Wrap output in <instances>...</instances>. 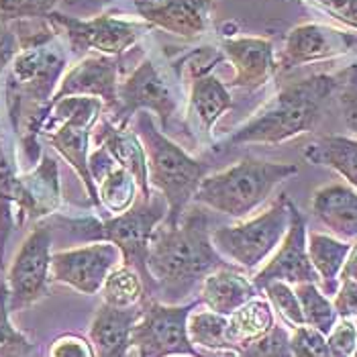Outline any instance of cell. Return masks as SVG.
Here are the masks:
<instances>
[{"mask_svg": "<svg viewBox=\"0 0 357 357\" xmlns=\"http://www.w3.org/2000/svg\"><path fill=\"white\" fill-rule=\"evenodd\" d=\"M211 217L196 204L186 208L176 227L162 222L149 241L147 270L153 280V301L188 303L202 280L231 266L213 245Z\"/></svg>", "mask_w": 357, "mask_h": 357, "instance_id": "obj_1", "label": "cell"}, {"mask_svg": "<svg viewBox=\"0 0 357 357\" xmlns=\"http://www.w3.org/2000/svg\"><path fill=\"white\" fill-rule=\"evenodd\" d=\"M66 66L68 52L47 21L21 37V50L10 61L6 84L8 114L31 162L39 158L37 135L50 116L55 86L61 82Z\"/></svg>", "mask_w": 357, "mask_h": 357, "instance_id": "obj_2", "label": "cell"}, {"mask_svg": "<svg viewBox=\"0 0 357 357\" xmlns=\"http://www.w3.org/2000/svg\"><path fill=\"white\" fill-rule=\"evenodd\" d=\"M343 74H317L298 82L284 86L274 98L241 125L219 149H231L237 145H278L284 141L304 135L317 127L329 98L341 88Z\"/></svg>", "mask_w": 357, "mask_h": 357, "instance_id": "obj_3", "label": "cell"}, {"mask_svg": "<svg viewBox=\"0 0 357 357\" xmlns=\"http://www.w3.org/2000/svg\"><path fill=\"white\" fill-rule=\"evenodd\" d=\"M135 133L147 155L149 184H153L167 202L164 222L176 227L192 204L200 182L208 176V165L190 158L174 139L158 129L147 110L135 114Z\"/></svg>", "mask_w": 357, "mask_h": 357, "instance_id": "obj_4", "label": "cell"}, {"mask_svg": "<svg viewBox=\"0 0 357 357\" xmlns=\"http://www.w3.org/2000/svg\"><path fill=\"white\" fill-rule=\"evenodd\" d=\"M167 217L165 198L151 196L149 200L135 202L129 211L121 215H110L109 219H59L66 231L80 241H109L116 245L123 264L137 270L143 284L147 301L153 298V280L147 270V251L153 231Z\"/></svg>", "mask_w": 357, "mask_h": 357, "instance_id": "obj_5", "label": "cell"}, {"mask_svg": "<svg viewBox=\"0 0 357 357\" xmlns=\"http://www.w3.org/2000/svg\"><path fill=\"white\" fill-rule=\"evenodd\" d=\"M296 174V164L245 158L219 174L206 176L194 194L192 202L233 219H248L282 182Z\"/></svg>", "mask_w": 357, "mask_h": 357, "instance_id": "obj_6", "label": "cell"}, {"mask_svg": "<svg viewBox=\"0 0 357 357\" xmlns=\"http://www.w3.org/2000/svg\"><path fill=\"white\" fill-rule=\"evenodd\" d=\"M102 110L105 102L100 98L68 96L52 105L50 116L41 127V133L52 143V147L59 151L80 176L92 206H100V200L90 174L88 158L92 147V131L100 121Z\"/></svg>", "mask_w": 357, "mask_h": 357, "instance_id": "obj_7", "label": "cell"}, {"mask_svg": "<svg viewBox=\"0 0 357 357\" xmlns=\"http://www.w3.org/2000/svg\"><path fill=\"white\" fill-rule=\"evenodd\" d=\"M290 198L282 194L280 200L253 219L237 225L217 227L211 233L213 245L235 268L257 270L264 266L282 243L290 225Z\"/></svg>", "mask_w": 357, "mask_h": 357, "instance_id": "obj_8", "label": "cell"}, {"mask_svg": "<svg viewBox=\"0 0 357 357\" xmlns=\"http://www.w3.org/2000/svg\"><path fill=\"white\" fill-rule=\"evenodd\" d=\"M143 312L133 327L131 347L137 357H206L198 351L188 337V317L200 306V298L190 303L165 304L143 301Z\"/></svg>", "mask_w": 357, "mask_h": 357, "instance_id": "obj_9", "label": "cell"}, {"mask_svg": "<svg viewBox=\"0 0 357 357\" xmlns=\"http://www.w3.org/2000/svg\"><path fill=\"white\" fill-rule=\"evenodd\" d=\"M141 110L158 114L162 131H169L178 110V96L172 84L151 59H143L123 82H119V107L110 121L119 127H129L131 119Z\"/></svg>", "mask_w": 357, "mask_h": 357, "instance_id": "obj_10", "label": "cell"}, {"mask_svg": "<svg viewBox=\"0 0 357 357\" xmlns=\"http://www.w3.org/2000/svg\"><path fill=\"white\" fill-rule=\"evenodd\" d=\"M52 227L37 225L15 255L8 270V308L23 310L47 294L52 280Z\"/></svg>", "mask_w": 357, "mask_h": 357, "instance_id": "obj_11", "label": "cell"}, {"mask_svg": "<svg viewBox=\"0 0 357 357\" xmlns=\"http://www.w3.org/2000/svg\"><path fill=\"white\" fill-rule=\"evenodd\" d=\"M45 21L57 35L66 37L70 50L76 55L94 50L96 54L121 57L139 41V27L135 23L109 13L84 21L54 10L45 17Z\"/></svg>", "mask_w": 357, "mask_h": 357, "instance_id": "obj_12", "label": "cell"}, {"mask_svg": "<svg viewBox=\"0 0 357 357\" xmlns=\"http://www.w3.org/2000/svg\"><path fill=\"white\" fill-rule=\"evenodd\" d=\"M123 261L116 245L92 241L82 248L52 253V280L66 284L80 294H98L109 272Z\"/></svg>", "mask_w": 357, "mask_h": 357, "instance_id": "obj_13", "label": "cell"}, {"mask_svg": "<svg viewBox=\"0 0 357 357\" xmlns=\"http://www.w3.org/2000/svg\"><path fill=\"white\" fill-rule=\"evenodd\" d=\"M255 288L261 292V288L270 282H286L290 286L296 284H319V275L314 272L310 257H308V229L306 219L298 211L294 202H290V225L288 231L278 245L274 255L257 270V274L251 278Z\"/></svg>", "mask_w": 357, "mask_h": 357, "instance_id": "obj_14", "label": "cell"}, {"mask_svg": "<svg viewBox=\"0 0 357 357\" xmlns=\"http://www.w3.org/2000/svg\"><path fill=\"white\" fill-rule=\"evenodd\" d=\"M356 50V33L321 23H304L288 33L284 50L278 59V70L288 72L306 63L343 57Z\"/></svg>", "mask_w": 357, "mask_h": 357, "instance_id": "obj_15", "label": "cell"}, {"mask_svg": "<svg viewBox=\"0 0 357 357\" xmlns=\"http://www.w3.org/2000/svg\"><path fill=\"white\" fill-rule=\"evenodd\" d=\"M119 68L121 57L90 54L66 72L55 90L52 105L68 96H94L105 102L110 114L119 107Z\"/></svg>", "mask_w": 357, "mask_h": 357, "instance_id": "obj_16", "label": "cell"}, {"mask_svg": "<svg viewBox=\"0 0 357 357\" xmlns=\"http://www.w3.org/2000/svg\"><path fill=\"white\" fill-rule=\"evenodd\" d=\"M220 50L231 61L235 76L229 86L257 90L270 82L278 72L274 45L264 37H225Z\"/></svg>", "mask_w": 357, "mask_h": 357, "instance_id": "obj_17", "label": "cell"}, {"mask_svg": "<svg viewBox=\"0 0 357 357\" xmlns=\"http://www.w3.org/2000/svg\"><path fill=\"white\" fill-rule=\"evenodd\" d=\"M137 15L167 33L196 39L211 21L213 0H133Z\"/></svg>", "mask_w": 357, "mask_h": 357, "instance_id": "obj_18", "label": "cell"}, {"mask_svg": "<svg viewBox=\"0 0 357 357\" xmlns=\"http://www.w3.org/2000/svg\"><path fill=\"white\" fill-rule=\"evenodd\" d=\"M92 143L102 145L109 155L131 176L135 178L139 192L143 200L151 198V184H149V172H147V155L143 149V143L137 137V133L129 127H119L110 121L109 116L100 119L92 131Z\"/></svg>", "mask_w": 357, "mask_h": 357, "instance_id": "obj_19", "label": "cell"}, {"mask_svg": "<svg viewBox=\"0 0 357 357\" xmlns=\"http://www.w3.org/2000/svg\"><path fill=\"white\" fill-rule=\"evenodd\" d=\"M88 165L96 184L98 200L109 215H121L137 202L139 186L135 178L131 172L116 164L102 145H94V149H90Z\"/></svg>", "mask_w": 357, "mask_h": 357, "instance_id": "obj_20", "label": "cell"}, {"mask_svg": "<svg viewBox=\"0 0 357 357\" xmlns=\"http://www.w3.org/2000/svg\"><path fill=\"white\" fill-rule=\"evenodd\" d=\"M143 312V304L114 308L100 304L90 323V343L96 357H129L133 327Z\"/></svg>", "mask_w": 357, "mask_h": 357, "instance_id": "obj_21", "label": "cell"}, {"mask_svg": "<svg viewBox=\"0 0 357 357\" xmlns=\"http://www.w3.org/2000/svg\"><path fill=\"white\" fill-rule=\"evenodd\" d=\"M257 294L259 290L255 288L253 280L239 272V268L235 266H225L215 270L202 280L198 288L200 303L208 310H215L225 317H231L237 308H241Z\"/></svg>", "mask_w": 357, "mask_h": 357, "instance_id": "obj_22", "label": "cell"}, {"mask_svg": "<svg viewBox=\"0 0 357 357\" xmlns=\"http://www.w3.org/2000/svg\"><path fill=\"white\" fill-rule=\"evenodd\" d=\"M310 211L337 239H357V190L347 184H329L312 194Z\"/></svg>", "mask_w": 357, "mask_h": 357, "instance_id": "obj_23", "label": "cell"}, {"mask_svg": "<svg viewBox=\"0 0 357 357\" xmlns=\"http://www.w3.org/2000/svg\"><path fill=\"white\" fill-rule=\"evenodd\" d=\"M21 222L31 219H41L61 202L59 192V172L57 164L50 155H43L37 167L21 178Z\"/></svg>", "mask_w": 357, "mask_h": 357, "instance_id": "obj_24", "label": "cell"}, {"mask_svg": "<svg viewBox=\"0 0 357 357\" xmlns=\"http://www.w3.org/2000/svg\"><path fill=\"white\" fill-rule=\"evenodd\" d=\"M351 243L327 233H308V257L319 275V286L327 296H335L341 270L349 255Z\"/></svg>", "mask_w": 357, "mask_h": 357, "instance_id": "obj_25", "label": "cell"}, {"mask_svg": "<svg viewBox=\"0 0 357 357\" xmlns=\"http://www.w3.org/2000/svg\"><path fill=\"white\" fill-rule=\"evenodd\" d=\"M190 112L198 119L206 135H213V129L220 116L233 107L227 84H222L211 72L196 74L190 86Z\"/></svg>", "mask_w": 357, "mask_h": 357, "instance_id": "obj_26", "label": "cell"}, {"mask_svg": "<svg viewBox=\"0 0 357 357\" xmlns=\"http://www.w3.org/2000/svg\"><path fill=\"white\" fill-rule=\"evenodd\" d=\"M304 160L331 167L347 182V186L357 190V139L343 135L317 139L304 149Z\"/></svg>", "mask_w": 357, "mask_h": 357, "instance_id": "obj_27", "label": "cell"}, {"mask_svg": "<svg viewBox=\"0 0 357 357\" xmlns=\"http://www.w3.org/2000/svg\"><path fill=\"white\" fill-rule=\"evenodd\" d=\"M275 325V312L266 296L257 294L229 317V339L235 345V356Z\"/></svg>", "mask_w": 357, "mask_h": 357, "instance_id": "obj_28", "label": "cell"}, {"mask_svg": "<svg viewBox=\"0 0 357 357\" xmlns=\"http://www.w3.org/2000/svg\"><path fill=\"white\" fill-rule=\"evenodd\" d=\"M188 337L196 349H206L213 354H233L235 345L229 339V317L215 310L194 308L188 317Z\"/></svg>", "mask_w": 357, "mask_h": 357, "instance_id": "obj_29", "label": "cell"}, {"mask_svg": "<svg viewBox=\"0 0 357 357\" xmlns=\"http://www.w3.org/2000/svg\"><path fill=\"white\" fill-rule=\"evenodd\" d=\"M100 294H102V303L114 308H131L147 301L145 284L141 275L137 274V270H133L123 261L110 270L100 288Z\"/></svg>", "mask_w": 357, "mask_h": 357, "instance_id": "obj_30", "label": "cell"}, {"mask_svg": "<svg viewBox=\"0 0 357 357\" xmlns=\"http://www.w3.org/2000/svg\"><path fill=\"white\" fill-rule=\"evenodd\" d=\"M294 290L303 306L304 323L327 337L339 321V314L333 306V298L321 290L319 284H312V282L296 284Z\"/></svg>", "mask_w": 357, "mask_h": 357, "instance_id": "obj_31", "label": "cell"}, {"mask_svg": "<svg viewBox=\"0 0 357 357\" xmlns=\"http://www.w3.org/2000/svg\"><path fill=\"white\" fill-rule=\"evenodd\" d=\"M17 215H19V176H15L0 147V264H2L4 243L13 227H17Z\"/></svg>", "mask_w": 357, "mask_h": 357, "instance_id": "obj_32", "label": "cell"}, {"mask_svg": "<svg viewBox=\"0 0 357 357\" xmlns=\"http://www.w3.org/2000/svg\"><path fill=\"white\" fill-rule=\"evenodd\" d=\"M264 296L268 298V303L272 304L274 312H278L284 321V325H288L290 329L303 327L304 314L301 301L296 296L294 286L286 284V282H270L261 288Z\"/></svg>", "mask_w": 357, "mask_h": 357, "instance_id": "obj_33", "label": "cell"}, {"mask_svg": "<svg viewBox=\"0 0 357 357\" xmlns=\"http://www.w3.org/2000/svg\"><path fill=\"white\" fill-rule=\"evenodd\" d=\"M35 345L13 327L8 308V288L0 282V357H27Z\"/></svg>", "mask_w": 357, "mask_h": 357, "instance_id": "obj_34", "label": "cell"}, {"mask_svg": "<svg viewBox=\"0 0 357 357\" xmlns=\"http://www.w3.org/2000/svg\"><path fill=\"white\" fill-rule=\"evenodd\" d=\"M235 357H294L290 345V331L275 323L264 337L245 345Z\"/></svg>", "mask_w": 357, "mask_h": 357, "instance_id": "obj_35", "label": "cell"}, {"mask_svg": "<svg viewBox=\"0 0 357 357\" xmlns=\"http://www.w3.org/2000/svg\"><path fill=\"white\" fill-rule=\"evenodd\" d=\"M59 0H0V21L6 25L10 21L45 19L54 13Z\"/></svg>", "mask_w": 357, "mask_h": 357, "instance_id": "obj_36", "label": "cell"}, {"mask_svg": "<svg viewBox=\"0 0 357 357\" xmlns=\"http://www.w3.org/2000/svg\"><path fill=\"white\" fill-rule=\"evenodd\" d=\"M290 345L294 357H333L327 337L308 325L290 331Z\"/></svg>", "mask_w": 357, "mask_h": 357, "instance_id": "obj_37", "label": "cell"}, {"mask_svg": "<svg viewBox=\"0 0 357 357\" xmlns=\"http://www.w3.org/2000/svg\"><path fill=\"white\" fill-rule=\"evenodd\" d=\"M327 345L333 357H356L357 331L354 319H339L327 335Z\"/></svg>", "mask_w": 357, "mask_h": 357, "instance_id": "obj_38", "label": "cell"}, {"mask_svg": "<svg viewBox=\"0 0 357 357\" xmlns=\"http://www.w3.org/2000/svg\"><path fill=\"white\" fill-rule=\"evenodd\" d=\"M339 107L345 127L357 137V78L354 68L345 72V80L339 88Z\"/></svg>", "mask_w": 357, "mask_h": 357, "instance_id": "obj_39", "label": "cell"}, {"mask_svg": "<svg viewBox=\"0 0 357 357\" xmlns=\"http://www.w3.org/2000/svg\"><path fill=\"white\" fill-rule=\"evenodd\" d=\"M341 25L357 31V0H306Z\"/></svg>", "mask_w": 357, "mask_h": 357, "instance_id": "obj_40", "label": "cell"}, {"mask_svg": "<svg viewBox=\"0 0 357 357\" xmlns=\"http://www.w3.org/2000/svg\"><path fill=\"white\" fill-rule=\"evenodd\" d=\"M47 357H96V354L92 343L80 335H61L52 343Z\"/></svg>", "mask_w": 357, "mask_h": 357, "instance_id": "obj_41", "label": "cell"}, {"mask_svg": "<svg viewBox=\"0 0 357 357\" xmlns=\"http://www.w3.org/2000/svg\"><path fill=\"white\" fill-rule=\"evenodd\" d=\"M333 306L339 319H356L357 317V280L341 278L339 288L333 296Z\"/></svg>", "mask_w": 357, "mask_h": 357, "instance_id": "obj_42", "label": "cell"}, {"mask_svg": "<svg viewBox=\"0 0 357 357\" xmlns=\"http://www.w3.org/2000/svg\"><path fill=\"white\" fill-rule=\"evenodd\" d=\"M15 54H17V39L10 33V29L0 21V70Z\"/></svg>", "mask_w": 357, "mask_h": 357, "instance_id": "obj_43", "label": "cell"}, {"mask_svg": "<svg viewBox=\"0 0 357 357\" xmlns=\"http://www.w3.org/2000/svg\"><path fill=\"white\" fill-rule=\"evenodd\" d=\"M341 278H351V280H357V241L349 249V255L345 259V266L341 270ZM339 278V280H341Z\"/></svg>", "mask_w": 357, "mask_h": 357, "instance_id": "obj_44", "label": "cell"}, {"mask_svg": "<svg viewBox=\"0 0 357 357\" xmlns=\"http://www.w3.org/2000/svg\"><path fill=\"white\" fill-rule=\"evenodd\" d=\"M129 357H137V354H135V351L131 349V354H129Z\"/></svg>", "mask_w": 357, "mask_h": 357, "instance_id": "obj_45", "label": "cell"}, {"mask_svg": "<svg viewBox=\"0 0 357 357\" xmlns=\"http://www.w3.org/2000/svg\"><path fill=\"white\" fill-rule=\"evenodd\" d=\"M225 357H235L233 354H225Z\"/></svg>", "mask_w": 357, "mask_h": 357, "instance_id": "obj_46", "label": "cell"}, {"mask_svg": "<svg viewBox=\"0 0 357 357\" xmlns=\"http://www.w3.org/2000/svg\"><path fill=\"white\" fill-rule=\"evenodd\" d=\"M354 323H356V331H357V317H356V319H354Z\"/></svg>", "mask_w": 357, "mask_h": 357, "instance_id": "obj_47", "label": "cell"}, {"mask_svg": "<svg viewBox=\"0 0 357 357\" xmlns=\"http://www.w3.org/2000/svg\"><path fill=\"white\" fill-rule=\"evenodd\" d=\"M176 357H190V356H176Z\"/></svg>", "mask_w": 357, "mask_h": 357, "instance_id": "obj_48", "label": "cell"}, {"mask_svg": "<svg viewBox=\"0 0 357 357\" xmlns=\"http://www.w3.org/2000/svg\"><path fill=\"white\" fill-rule=\"evenodd\" d=\"M356 357H357V356H356Z\"/></svg>", "mask_w": 357, "mask_h": 357, "instance_id": "obj_49", "label": "cell"}]
</instances>
